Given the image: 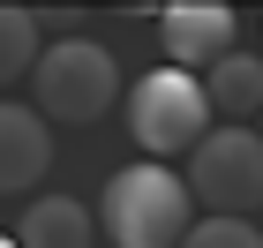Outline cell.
I'll return each mask as SVG.
<instances>
[{
    "instance_id": "1",
    "label": "cell",
    "mask_w": 263,
    "mask_h": 248,
    "mask_svg": "<svg viewBox=\"0 0 263 248\" xmlns=\"http://www.w3.org/2000/svg\"><path fill=\"white\" fill-rule=\"evenodd\" d=\"M98 218H105V233H113V248H181L188 226H196V196H188V181L173 165L136 158V165H121V173L105 181Z\"/></svg>"
},
{
    "instance_id": "2",
    "label": "cell",
    "mask_w": 263,
    "mask_h": 248,
    "mask_svg": "<svg viewBox=\"0 0 263 248\" xmlns=\"http://www.w3.org/2000/svg\"><path fill=\"white\" fill-rule=\"evenodd\" d=\"M30 90H38V121L53 128H90L113 113V98H121V68H113V53H105L98 38H61L45 45L38 68H30Z\"/></svg>"
},
{
    "instance_id": "3",
    "label": "cell",
    "mask_w": 263,
    "mask_h": 248,
    "mask_svg": "<svg viewBox=\"0 0 263 248\" xmlns=\"http://www.w3.org/2000/svg\"><path fill=\"white\" fill-rule=\"evenodd\" d=\"M128 136H136L151 158H173V150H196L211 136V98L203 83L181 68H151V75L128 90Z\"/></svg>"
},
{
    "instance_id": "4",
    "label": "cell",
    "mask_w": 263,
    "mask_h": 248,
    "mask_svg": "<svg viewBox=\"0 0 263 248\" xmlns=\"http://www.w3.org/2000/svg\"><path fill=\"white\" fill-rule=\"evenodd\" d=\"M188 196L211 203V218L263 211V136L256 128H211L188 158Z\"/></svg>"
},
{
    "instance_id": "5",
    "label": "cell",
    "mask_w": 263,
    "mask_h": 248,
    "mask_svg": "<svg viewBox=\"0 0 263 248\" xmlns=\"http://www.w3.org/2000/svg\"><path fill=\"white\" fill-rule=\"evenodd\" d=\"M158 38H165V68L196 75V68L233 53V8L226 0H173L158 15Z\"/></svg>"
},
{
    "instance_id": "6",
    "label": "cell",
    "mask_w": 263,
    "mask_h": 248,
    "mask_svg": "<svg viewBox=\"0 0 263 248\" xmlns=\"http://www.w3.org/2000/svg\"><path fill=\"white\" fill-rule=\"evenodd\" d=\"M53 165V128L38 121V105L0 98V196H30Z\"/></svg>"
},
{
    "instance_id": "7",
    "label": "cell",
    "mask_w": 263,
    "mask_h": 248,
    "mask_svg": "<svg viewBox=\"0 0 263 248\" xmlns=\"http://www.w3.org/2000/svg\"><path fill=\"white\" fill-rule=\"evenodd\" d=\"M90 241H98V211L61 196V188L30 196L15 218V248H90Z\"/></svg>"
},
{
    "instance_id": "8",
    "label": "cell",
    "mask_w": 263,
    "mask_h": 248,
    "mask_svg": "<svg viewBox=\"0 0 263 248\" xmlns=\"http://www.w3.org/2000/svg\"><path fill=\"white\" fill-rule=\"evenodd\" d=\"M203 98H211V113H226V128L256 121L263 113V53H226V61H211Z\"/></svg>"
},
{
    "instance_id": "9",
    "label": "cell",
    "mask_w": 263,
    "mask_h": 248,
    "mask_svg": "<svg viewBox=\"0 0 263 248\" xmlns=\"http://www.w3.org/2000/svg\"><path fill=\"white\" fill-rule=\"evenodd\" d=\"M38 68V15L30 8H0V90Z\"/></svg>"
},
{
    "instance_id": "10",
    "label": "cell",
    "mask_w": 263,
    "mask_h": 248,
    "mask_svg": "<svg viewBox=\"0 0 263 248\" xmlns=\"http://www.w3.org/2000/svg\"><path fill=\"white\" fill-rule=\"evenodd\" d=\"M181 248H263V233L248 226V218H196Z\"/></svg>"
},
{
    "instance_id": "11",
    "label": "cell",
    "mask_w": 263,
    "mask_h": 248,
    "mask_svg": "<svg viewBox=\"0 0 263 248\" xmlns=\"http://www.w3.org/2000/svg\"><path fill=\"white\" fill-rule=\"evenodd\" d=\"M0 248H15V233H0Z\"/></svg>"
},
{
    "instance_id": "12",
    "label": "cell",
    "mask_w": 263,
    "mask_h": 248,
    "mask_svg": "<svg viewBox=\"0 0 263 248\" xmlns=\"http://www.w3.org/2000/svg\"><path fill=\"white\" fill-rule=\"evenodd\" d=\"M256 136H263V113H256Z\"/></svg>"
}]
</instances>
